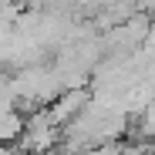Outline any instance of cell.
Segmentation results:
<instances>
[{"label":"cell","instance_id":"obj_1","mask_svg":"<svg viewBox=\"0 0 155 155\" xmlns=\"http://www.w3.org/2000/svg\"><path fill=\"white\" fill-rule=\"evenodd\" d=\"M24 125H27V121H24L14 108L0 111V145H4V142H14V138H20V135H24Z\"/></svg>","mask_w":155,"mask_h":155}]
</instances>
